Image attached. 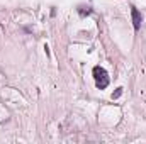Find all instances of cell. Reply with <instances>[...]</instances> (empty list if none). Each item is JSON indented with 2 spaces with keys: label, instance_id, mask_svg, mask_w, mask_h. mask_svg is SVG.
Wrapping results in <instances>:
<instances>
[{
  "label": "cell",
  "instance_id": "obj_1",
  "mask_svg": "<svg viewBox=\"0 0 146 144\" xmlns=\"http://www.w3.org/2000/svg\"><path fill=\"white\" fill-rule=\"evenodd\" d=\"M92 75H94V80H95L97 88L104 90V88H107V87H109V75H107V71H106L102 66H94Z\"/></svg>",
  "mask_w": 146,
  "mask_h": 144
},
{
  "label": "cell",
  "instance_id": "obj_2",
  "mask_svg": "<svg viewBox=\"0 0 146 144\" xmlns=\"http://www.w3.org/2000/svg\"><path fill=\"white\" fill-rule=\"evenodd\" d=\"M131 17H133V27H134V31H139L141 29V22H143V15L139 14V10L134 5L131 7Z\"/></svg>",
  "mask_w": 146,
  "mask_h": 144
},
{
  "label": "cell",
  "instance_id": "obj_3",
  "mask_svg": "<svg viewBox=\"0 0 146 144\" xmlns=\"http://www.w3.org/2000/svg\"><path fill=\"white\" fill-rule=\"evenodd\" d=\"M94 10H92V7H85V5H80L78 7V14H80V17H85V15H90Z\"/></svg>",
  "mask_w": 146,
  "mask_h": 144
},
{
  "label": "cell",
  "instance_id": "obj_4",
  "mask_svg": "<svg viewBox=\"0 0 146 144\" xmlns=\"http://www.w3.org/2000/svg\"><path fill=\"white\" fill-rule=\"evenodd\" d=\"M121 95H122V88H121V87H119V88H117V90H115V92H114V93H112V98H114V100H115V98H119V97H121Z\"/></svg>",
  "mask_w": 146,
  "mask_h": 144
}]
</instances>
